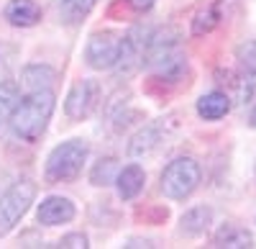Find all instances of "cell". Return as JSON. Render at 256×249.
<instances>
[{"label":"cell","mask_w":256,"mask_h":249,"mask_svg":"<svg viewBox=\"0 0 256 249\" xmlns=\"http://www.w3.org/2000/svg\"><path fill=\"white\" fill-rule=\"evenodd\" d=\"M230 111V95L228 93H208L198 100V113L205 121H218Z\"/></svg>","instance_id":"7c38bea8"},{"label":"cell","mask_w":256,"mask_h":249,"mask_svg":"<svg viewBox=\"0 0 256 249\" xmlns=\"http://www.w3.org/2000/svg\"><path fill=\"white\" fill-rule=\"evenodd\" d=\"M98 100H100V85L98 82L95 80H80L70 90L67 103H64V111H67L70 118L82 121L98 108Z\"/></svg>","instance_id":"8992f818"},{"label":"cell","mask_w":256,"mask_h":249,"mask_svg":"<svg viewBox=\"0 0 256 249\" xmlns=\"http://www.w3.org/2000/svg\"><path fill=\"white\" fill-rule=\"evenodd\" d=\"M248 121H251V126H254V129H256V108H254V111H251V118H248Z\"/></svg>","instance_id":"7402d4cb"},{"label":"cell","mask_w":256,"mask_h":249,"mask_svg":"<svg viewBox=\"0 0 256 249\" xmlns=\"http://www.w3.org/2000/svg\"><path fill=\"white\" fill-rule=\"evenodd\" d=\"M59 246H74V249H84L88 246V236L84 234H70V236H62L59 239Z\"/></svg>","instance_id":"ffe728a7"},{"label":"cell","mask_w":256,"mask_h":249,"mask_svg":"<svg viewBox=\"0 0 256 249\" xmlns=\"http://www.w3.org/2000/svg\"><path fill=\"white\" fill-rule=\"evenodd\" d=\"M36 198V185L31 180H18L0 195V236H6L13 226L28 211Z\"/></svg>","instance_id":"277c9868"},{"label":"cell","mask_w":256,"mask_h":249,"mask_svg":"<svg viewBox=\"0 0 256 249\" xmlns=\"http://www.w3.org/2000/svg\"><path fill=\"white\" fill-rule=\"evenodd\" d=\"M210 218H212V213H210V208H205V205H198V208L187 211L182 216V234H187V236L202 234L210 226Z\"/></svg>","instance_id":"9a60e30c"},{"label":"cell","mask_w":256,"mask_h":249,"mask_svg":"<svg viewBox=\"0 0 256 249\" xmlns=\"http://www.w3.org/2000/svg\"><path fill=\"white\" fill-rule=\"evenodd\" d=\"M126 3H128V6H134L136 11H148V8L156 3V0H126Z\"/></svg>","instance_id":"44dd1931"},{"label":"cell","mask_w":256,"mask_h":249,"mask_svg":"<svg viewBox=\"0 0 256 249\" xmlns=\"http://www.w3.org/2000/svg\"><path fill=\"white\" fill-rule=\"evenodd\" d=\"M212 246H254V239L246 229H241V226H233V223H226L223 229L216 234V239H212Z\"/></svg>","instance_id":"5bb4252c"},{"label":"cell","mask_w":256,"mask_h":249,"mask_svg":"<svg viewBox=\"0 0 256 249\" xmlns=\"http://www.w3.org/2000/svg\"><path fill=\"white\" fill-rule=\"evenodd\" d=\"M159 144H162V129L159 126H146L134 136L131 147H128V154L131 157H148Z\"/></svg>","instance_id":"4fadbf2b"},{"label":"cell","mask_w":256,"mask_h":249,"mask_svg":"<svg viewBox=\"0 0 256 249\" xmlns=\"http://www.w3.org/2000/svg\"><path fill=\"white\" fill-rule=\"evenodd\" d=\"M200 185V164L190 157H180L166 164L162 172V193L172 200H184L187 195L195 193Z\"/></svg>","instance_id":"3957f363"},{"label":"cell","mask_w":256,"mask_h":249,"mask_svg":"<svg viewBox=\"0 0 256 249\" xmlns=\"http://www.w3.org/2000/svg\"><path fill=\"white\" fill-rule=\"evenodd\" d=\"M16 106H18V85L13 80L0 82V126H3L6 121H10Z\"/></svg>","instance_id":"2e32d148"},{"label":"cell","mask_w":256,"mask_h":249,"mask_svg":"<svg viewBox=\"0 0 256 249\" xmlns=\"http://www.w3.org/2000/svg\"><path fill=\"white\" fill-rule=\"evenodd\" d=\"M116 182H118V195L123 200H131V198H136L144 190L146 175H144V170L138 167V164H128V167H123L118 172Z\"/></svg>","instance_id":"8fae6325"},{"label":"cell","mask_w":256,"mask_h":249,"mask_svg":"<svg viewBox=\"0 0 256 249\" xmlns=\"http://www.w3.org/2000/svg\"><path fill=\"white\" fill-rule=\"evenodd\" d=\"M95 3L98 0H54V11H56L62 24L74 26V24H82L90 16Z\"/></svg>","instance_id":"30bf717a"},{"label":"cell","mask_w":256,"mask_h":249,"mask_svg":"<svg viewBox=\"0 0 256 249\" xmlns=\"http://www.w3.org/2000/svg\"><path fill=\"white\" fill-rule=\"evenodd\" d=\"M54 80V70L52 67H41V65H34V67H26L24 70V82L31 88V90H41V88H49Z\"/></svg>","instance_id":"ac0fdd59"},{"label":"cell","mask_w":256,"mask_h":249,"mask_svg":"<svg viewBox=\"0 0 256 249\" xmlns=\"http://www.w3.org/2000/svg\"><path fill=\"white\" fill-rule=\"evenodd\" d=\"M88 152H90V147L82 139H70V141L59 144L46 159V180L52 185L74 180L82 170L84 159H88Z\"/></svg>","instance_id":"7a4b0ae2"},{"label":"cell","mask_w":256,"mask_h":249,"mask_svg":"<svg viewBox=\"0 0 256 249\" xmlns=\"http://www.w3.org/2000/svg\"><path fill=\"white\" fill-rule=\"evenodd\" d=\"M146 44L148 41H141L138 34H128L120 39V54H118V62L116 67L126 75H131L134 70H138L144 65V57H146Z\"/></svg>","instance_id":"52a82bcc"},{"label":"cell","mask_w":256,"mask_h":249,"mask_svg":"<svg viewBox=\"0 0 256 249\" xmlns=\"http://www.w3.org/2000/svg\"><path fill=\"white\" fill-rule=\"evenodd\" d=\"M120 54V36L110 34V31H102V34H92L88 41V65L95 70H110L116 67Z\"/></svg>","instance_id":"5b68a950"},{"label":"cell","mask_w":256,"mask_h":249,"mask_svg":"<svg viewBox=\"0 0 256 249\" xmlns=\"http://www.w3.org/2000/svg\"><path fill=\"white\" fill-rule=\"evenodd\" d=\"M52 113H54V93L49 88L31 90L24 100H18V106L10 116V129L20 141L34 144L46 131Z\"/></svg>","instance_id":"6da1fadb"},{"label":"cell","mask_w":256,"mask_h":249,"mask_svg":"<svg viewBox=\"0 0 256 249\" xmlns=\"http://www.w3.org/2000/svg\"><path fill=\"white\" fill-rule=\"evenodd\" d=\"M118 172H120L118 170V162L113 157H108V159H100L95 167H92L90 180H92V185H110V182H116Z\"/></svg>","instance_id":"d6986e66"},{"label":"cell","mask_w":256,"mask_h":249,"mask_svg":"<svg viewBox=\"0 0 256 249\" xmlns=\"http://www.w3.org/2000/svg\"><path fill=\"white\" fill-rule=\"evenodd\" d=\"M218 21H220V8H218V3H212V6H208V8H202L198 13L195 24H192V34H195V36L208 34V31H212L218 26Z\"/></svg>","instance_id":"e0dca14e"},{"label":"cell","mask_w":256,"mask_h":249,"mask_svg":"<svg viewBox=\"0 0 256 249\" xmlns=\"http://www.w3.org/2000/svg\"><path fill=\"white\" fill-rule=\"evenodd\" d=\"M6 18H8L10 26L28 29V26H36L41 21V8L34 0H10L6 6Z\"/></svg>","instance_id":"9c48e42d"},{"label":"cell","mask_w":256,"mask_h":249,"mask_svg":"<svg viewBox=\"0 0 256 249\" xmlns=\"http://www.w3.org/2000/svg\"><path fill=\"white\" fill-rule=\"evenodd\" d=\"M72 218H74V203L70 198L52 195L46 200H41V205H38V221L44 226H59Z\"/></svg>","instance_id":"ba28073f"}]
</instances>
